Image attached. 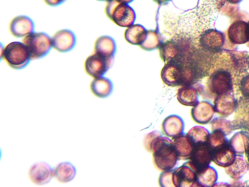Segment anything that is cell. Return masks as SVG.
Returning <instances> with one entry per match:
<instances>
[{
    "instance_id": "2",
    "label": "cell",
    "mask_w": 249,
    "mask_h": 187,
    "mask_svg": "<svg viewBox=\"0 0 249 187\" xmlns=\"http://www.w3.org/2000/svg\"><path fill=\"white\" fill-rule=\"evenodd\" d=\"M106 13L112 22L123 28H128L133 25L136 19L135 12L132 8L116 0L107 2Z\"/></svg>"
},
{
    "instance_id": "36",
    "label": "cell",
    "mask_w": 249,
    "mask_h": 187,
    "mask_svg": "<svg viewBox=\"0 0 249 187\" xmlns=\"http://www.w3.org/2000/svg\"><path fill=\"white\" fill-rule=\"evenodd\" d=\"M153 1L159 5H165L170 2L171 0H153Z\"/></svg>"
},
{
    "instance_id": "5",
    "label": "cell",
    "mask_w": 249,
    "mask_h": 187,
    "mask_svg": "<svg viewBox=\"0 0 249 187\" xmlns=\"http://www.w3.org/2000/svg\"><path fill=\"white\" fill-rule=\"evenodd\" d=\"M161 78L166 85L171 87L184 86V72L180 58L165 63L161 71Z\"/></svg>"
},
{
    "instance_id": "11",
    "label": "cell",
    "mask_w": 249,
    "mask_h": 187,
    "mask_svg": "<svg viewBox=\"0 0 249 187\" xmlns=\"http://www.w3.org/2000/svg\"><path fill=\"white\" fill-rule=\"evenodd\" d=\"M224 40V36L221 32L210 29L201 35L199 41L201 47L205 51L215 53L221 50Z\"/></svg>"
},
{
    "instance_id": "13",
    "label": "cell",
    "mask_w": 249,
    "mask_h": 187,
    "mask_svg": "<svg viewBox=\"0 0 249 187\" xmlns=\"http://www.w3.org/2000/svg\"><path fill=\"white\" fill-rule=\"evenodd\" d=\"M212 160V152L206 143L196 147L189 160L197 172L209 166Z\"/></svg>"
},
{
    "instance_id": "1",
    "label": "cell",
    "mask_w": 249,
    "mask_h": 187,
    "mask_svg": "<svg viewBox=\"0 0 249 187\" xmlns=\"http://www.w3.org/2000/svg\"><path fill=\"white\" fill-rule=\"evenodd\" d=\"M150 152L153 153L156 167L162 172L173 169L179 160L174 148L173 140L162 135L153 141Z\"/></svg>"
},
{
    "instance_id": "8",
    "label": "cell",
    "mask_w": 249,
    "mask_h": 187,
    "mask_svg": "<svg viewBox=\"0 0 249 187\" xmlns=\"http://www.w3.org/2000/svg\"><path fill=\"white\" fill-rule=\"evenodd\" d=\"M53 169L45 161L34 164L28 171L30 180L35 185L43 186L49 184L53 178Z\"/></svg>"
},
{
    "instance_id": "18",
    "label": "cell",
    "mask_w": 249,
    "mask_h": 187,
    "mask_svg": "<svg viewBox=\"0 0 249 187\" xmlns=\"http://www.w3.org/2000/svg\"><path fill=\"white\" fill-rule=\"evenodd\" d=\"M184 122L180 116L171 115L166 117L162 123L163 134L170 137L175 138L183 133Z\"/></svg>"
},
{
    "instance_id": "6",
    "label": "cell",
    "mask_w": 249,
    "mask_h": 187,
    "mask_svg": "<svg viewBox=\"0 0 249 187\" xmlns=\"http://www.w3.org/2000/svg\"><path fill=\"white\" fill-rule=\"evenodd\" d=\"M113 59L94 53L87 58L85 63V71L94 78L103 76L110 68Z\"/></svg>"
},
{
    "instance_id": "32",
    "label": "cell",
    "mask_w": 249,
    "mask_h": 187,
    "mask_svg": "<svg viewBox=\"0 0 249 187\" xmlns=\"http://www.w3.org/2000/svg\"><path fill=\"white\" fill-rule=\"evenodd\" d=\"M174 169L167 171H163L160 175L159 183L161 187H175L173 181V173Z\"/></svg>"
},
{
    "instance_id": "35",
    "label": "cell",
    "mask_w": 249,
    "mask_h": 187,
    "mask_svg": "<svg viewBox=\"0 0 249 187\" xmlns=\"http://www.w3.org/2000/svg\"><path fill=\"white\" fill-rule=\"evenodd\" d=\"M49 6L55 7L64 3L67 0H44Z\"/></svg>"
},
{
    "instance_id": "10",
    "label": "cell",
    "mask_w": 249,
    "mask_h": 187,
    "mask_svg": "<svg viewBox=\"0 0 249 187\" xmlns=\"http://www.w3.org/2000/svg\"><path fill=\"white\" fill-rule=\"evenodd\" d=\"M52 48L60 53L71 51L76 43V37L70 30H61L57 32L52 38Z\"/></svg>"
},
{
    "instance_id": "14",
    "label": "cell",
    "mask_w": 249,
    "mask_h": 187,
    "mask_svg": "<svg viewBox=\"0 0 249 187\" xmlns=\"http://www.w3.org/2000/svg\"><path fill=\"white\" fill-rule=\"evenodd\" d=\"M173 142L178 159L190 160L195 149V147L188 135L182 133L174 138Z\"/></svg>"
},
{
    "instance_id": "7",
    "label": "cell",
    "mask_w": 249,
    "mask_h": 187,
    "mask_svg": "<svg viewBox=\"0 0 249 187\" xmlns=\"http://www.w3.org/2000/svg\"><path fill=\"white\" fill-rule=\"evenodd\" d=\"M197 171L190 161L174 169L173 181L175 187H195Z\"/></svg>"
},
{
    "instance_id": "24",
    "label": "cell",
    "mask_w": 249,
    "mask_h": 187,
    "mask_svg": "<svg viewBox=\"0 0 249 187\" xmlns=\"http://www.w3.org/2000/svg\"><path fill=\"white\" fill-rule=\"evenodd\" d=\"M235 101L229 93L219 95L215 101L214 111L223 115L231 114L234 111Z\"/></svg>"
},
{
    "instance_id": "23",
    "label": "cell",
    "mask_w": 249,
    "mask_h": 187,
    "mask_svg": "<svg viewBox=\"0 0 249 187\" xmlns=\"http://www.w3.org/2000/svg\"><path fill=\"white\" fill-rule=\"evenodd\" d=\"M159 49L160 57L165 63L179 59L180 49L174 41H165L160 44Z\"/></svg>"
},
{
    "instance_id": "9",
    "label": "cell",
    "mask_w": 249,
    "mask_h": 187,
    "mask_svg": "<svg viewBox=\"0 0 249 187\" xmlns=\"http://www.w3.org/2000/svg\"><path fill=\"white\" fill-rule=\"evenodd\" d=\"M208 85L210 90L217 94L229 93L232 90V79L231 74L220 70L210 77Z\"/></svg>"
},
{
    "instance_id": "30",
    "label": "cell",
    "mask_w": 249,
    "mask_h": 187,
    "mask_svg": "<svg viewBox=\"0 0 249 187\" xmlns=\"http://www.w3.org/2000/svg\"><path fill=\"white\" fill-rule=\"evenodd\" d=\"M228 143L224 132L219 130H215L210 134L207 142L212 152L223 147Z\"/></svg>"
},
{
    "instance_id": "17",
    "label": "cell",
    "mask_w": 249,
    "mask_h": 187,
    "mask_svg": "<svg viewBox=\"0 0 249 187\" xmlns=\"http://www.w3.org/2000/svg\"><path fill=\"white\" fill-rule=\"evenodd\" d=\"M228 34L233 43L245 44L249 41V24L237 20L231 26Z\"/></svg>"
},
{
    "instance_id": "21",
    "label": "cell",
    "mask_w": 249,
    "mask_h": 187,
    "mask_svg": "<svg viewBox=\"0 0 249 187\" xmlns=\"http://www.w3.org/2000/svg\"><path fill=\"white\" fill-rule=\"evenodd\" d=\"M116 50L115 40L108 36L99 37L94 44V53L107 57L114 58Z\"/></svg>"
},
{
    "instance_id": "4",
    "label": "cell",
    "mask_w": 249,
    "mask_h": 187,
    "mask_svg": "<svg viewBox=\"0 0 249 187\" xmlns=\"http://www.w3.org/2000/svg\"><path fill=\"white\" fill-rule=\"evenodd\" d=\"M22 42L26 46L32 60L43 58L52 48V38L45 33L33 32L24 37Z\"/></svg>"
},
{
    "instance_id": "26",
    "label": "cell",
    "mask_w": 249,
    "mask_h": 187,
    "mask_svg": "<svg viewBox=\"0 0 249 187\" xmlns=\"http://www.w3.org/2000/svg\"><path fill=\"white\" fill-rule=\"evenodd\" d=\"M217 179L216 171L209 166L197 172L195 187H212L214 186Z\"/></svg>"
},
{
    "instance_id": "37",
    "label": "cell",
    "mask_w": 249,
    "mask_h": 187,
    "mask_svg": "<svg viewBox=\"0 0 249 187\" xmlns=\"http://www.w3.org/2000/svg\"><path fill=\"white\" fill-rule=\"evenodd\" d=\"M116 1L121 3L128 4L132 2L134 0H116Z\"/></svg>"
},
{
    "instance_id": "20",
    "label": "cell",
    "mask_w": 249,
    "mask_h": 187,
    "mask_svg": "<svg viewBox=\"0 0 249 187\" xmlns=\"http://www.w3.org/2000/svg\"><path fill=\"white\" fill-rule=\"evenodd\" d=\"M213 160L219 166H231L236 159L235 152L228 143L223 147L212 152Z\"/></svg>"
},
{
    "instance_id": "41",
    "label": "cell",
    "mask_w": 249,
    "mask_h": 187,
    "mask_svg": "<svg viewBox=\"0 0 249 187\" xmlns=\"http://www.w3.org/2000/svg\"><path fill=\"white\" fill-rule=\"evenodd\" d=\"M248 23L249 24V23Z\"/></svg>"
},
{
    "instance_id": "29",
    "label": "cell",
    "mask_w": 249,
    "mask_h": 187,
    "mask_svg": "<svg viewBox=\"0 0 249 187\" xmlns=\"http://www.w3.org/2000/svg\"><path fill=\"white\" fill-rule=\"evenodd\" d=\"M161 44L160 34L155 30H148L146 38L140 47L144 51H152L159 48Z\"/></svg>"
},
{
    "instance_id": "40",
    "label": "cell",
    "mask_w": 249,
    "mask_h": 187,
    "mask_svg": "<svg viewBox=\"0 0 249 187\" xmlns=\"http://www.w3.org/2000/svg\"><path fill=\"white\" fill-rule=\"evenodd\" d=\"M248 60H249V56H248Z\"/></svg>"
},
{
    "instance_id": "34",
    "label": "cell",
    "mask_w": 249,
    "mask_h": 187,
    "mask_svg": "<svg viewBox=\"0 0 249 187\" xmlns=\"http://www.w3.org/2000/svg\"><path fill=\"white\" fill-rule=\"evenodd\" d=\"M240 87L243 95L249 99V74L242 78Z\"/></svg>"
},
{
    "instance_id": "38",
    "label": "cell",
    "mask_w": 249,
    "mask_h": 187,
    "mask_svg": "<svg viewBox=\"0 0 249 187\" xmlns=\"http://www.w3.org/2000/svg\"><path fill=\"white\" fill-rule=\"evenodd\" d=\"M97 1H107V2H108L110 1V0H97Z\"/></svg>"
},
{
    "instance_id": "33",
    "label": "cell",
    "mask_w": 249,
    "mask_h": 187,
    "mask_svg": "<svg viewBox=\"0 0 249 187\" xmlns=\"http://www.w3.org/2000/svg\"><path fill=\"white\" fill-rule=\"evenodd\" d=\"M162 135L161 133L158 131H154L145 136L143 145L145 149L150 152L151 145L153 141L158 137Z\"/></svg>"
},
{
    "instance_id": "28",
    "label": "cell",
    "mask_w": 249,
    "mask_h": 187,
    "mask_svg": "<svg viewBox=\"0 0 249 187\" xmlns=\"http://www.w3.org/2000/svg\"><path fill=\"white\" fill-rule=\"evenodd\" d=\"M235 153H244L249 149V137L243 132L236 133L229 143Z\"/></svg>"
},
{
    "instance_id": "16",
    "label": "cell",
    "mask_w": 249,
    "mask_h": 187,
    "mask_svg": "<svg viewBox=\"0 0 249 187\" xmlns=\"http://www.w3.org/2000/svg\"><path fill=\"white\" fill-rule=\"evenodd\" d=\"M76 174L75 166L69 161L59 163L53 169V178L61 184L71 182L74 179Z\"/></svg>"
},
{
    "instance_id": "25",
    "label": "cell",
    "mask_w": 249,
    "mask_h": 187,
    "mask_svg": "<svg viewBox=\"0 0 249 187\" xmlns=\"http://www.w3.org/2000/svg\"><path fill=\"white\" fill-rule=\"evenodd\" d=\"M147 34V30L142 25L133 24L126 30L124 37L129 44L140 46L146 38Z\"/></svg>"
},
{
    "instance_id": "19",
    "label": "cell",
    "mask_w": 249,
    "mask_h": 187,
    "mask_svg": "<svg viewBox=\"0 0 249 187\" xmlns=\"http://www.w3.org/2000/svg\"><path fill=\"white\" fill-rule=\"evenodd\" d=\"M90 90L96 97L106 98L112 93L113 84L110 79L101 76L94 78L90 85Z\"/></svg>"
},
{
    "instance_id": "22",
    "label": "cell",
    "mask_w": 249,
    "mask_h": 187,
    "mask_svg": "<svg viewBox=\"0 0 249 187\" xmlns=\"http://www.w3.org/2000/svg\"><path fill=\"white\" fill-rule=\"evenodd\" d=\"M177 99L182 105L194 107L198 102L197 91L192 85L182 86L178 90Z\"/></svg>"
},
{
    "instance_id": "15",
    "label": "cell",
    "mask_w": 249,
    "mask_h": 187,
    "mask_svg": "<svg viewBox=\"0 0 249 187\" xmlns=\"http://www.w3.org/2000/svg\"><path fill=\"white\" fill-rule=\"evenodd\" d=\"M214 109L209 102H198L192 110L194 120L198 124H206L210 122L214 115Z\"/></svg>"
},
{
    "instance_id": "27",
    "label": "cell",
    "mask_w": 249,
    "mask_h": 187,
    "mask_svg": "<svg viewBox=\"0 0 249 187\" xmlns=\"http://www.w3.org/2000/svg\"><path fill=\"white\" fill-rule=\"evenodd\" d=\"M210 134L208 130L200 126L193 128L187 133V135L194 144L195 148L206 144Z\"/></svg>"
},
{
    "instance_id": "12",
    "label": "cell",
    "mask_w": 249,
    "mask_h": 187,
    "mask_svg": "<svg viewBox=\"0 0 249 187\" xmlns=\"http://www.w3.org/2000/svg\"><path fill=\"white\" fill-rule=\"evenodd\" d=\"M34 28L33 20L26 16H18L14 18L9 25L11 34L18 38L24 37L33 33Z\"/></svg>"
},
{
    "instance_id": "39",
    "label": "cell",
    "mask_w": 249,
    "mask_h": 187,
    "mask_svg": "<svg viewBox=\"0 0 249 187\" xmlns=\"http://www.w3.org/2000/svg\"><path fill=\"white\" fill-rule=\"evenodd\" d=\"M247 152H248V159H249V150H248Z\"/></svg>"
},
{
    "instance_id": "3",
    "label": "cell",
    "mask_w": 249,
    "mask_h": 187,
    "mask_svg": "<svg viewBox=\"0 0 249 187\" xmlns=\"http://www.w3.org/2000/svg\"><path fill=\"white\" fill-rule=\"evenodd\" d=\"M2 57L10 68L17 70L25 68L31 60L26 46L19 41L6 45L3 50Z\"/></svg>"
},
{
    "instance_id": "31",
    "label": "cell",
    "mask_w": 249,
    "mask_h": 187,
    "mask_svg": "<svg viewBox=\"0 0 249 187\" xmlns=\"http://www.w3.org/2000/svg\"><path fill=\"white\" fill-rule=\"evenodd\" d=\"M231 166L227 172L233 178L241 177L246 173L248 168L246 162L241 157H236Z\"/></svg>"
}]
</instances>
